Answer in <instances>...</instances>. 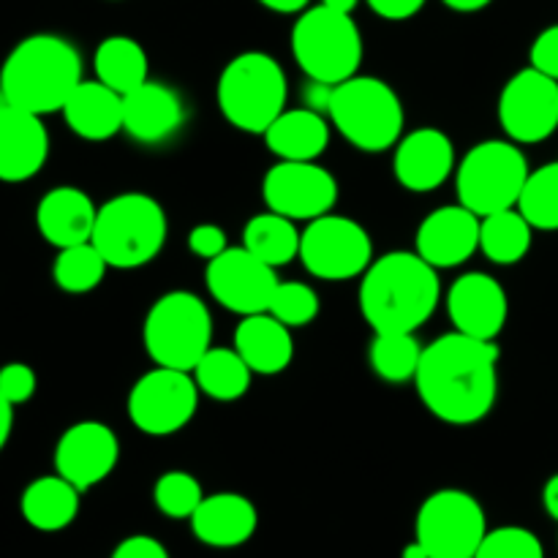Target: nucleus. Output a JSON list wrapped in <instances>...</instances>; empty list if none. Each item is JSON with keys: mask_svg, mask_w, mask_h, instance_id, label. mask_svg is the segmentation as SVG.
<instances>
[{"mask_svg": "<svg viewBox=\"0 0 558 558\" xmlns=\"http://www.w3.org/2000/svg\"><path fill=\"white\" fill-rule=\"evenodd\" d=\"M414 385L420 401L441 423H480L499 396V347L458 330L436 338L423 349Z\"/></svg>", "mask_w": 558, "mask_h": 558, "instance_id": "obj_1", "label": "nucleus"}, {"mask_svg": "<svg viewBox=\"0 0 558 558\" xmlns=\"http://www.w3.org/2000/svg\"><path fill=\"white\" fill-rule=\"evenodd\" d=\"M441 300L436 267L417 251H392L371 262L360 281V314L374 332H414Z\"/></svg>", "mask_w": 558, "mask_h": 558, "instance_id": "obj_2", "label": "nucleus"}, {"mask_svg": "<svg viewBox=\"0 0 558 558\" xmlns=\"http://www.w3.org/2000/svg\"><path fill=\"white\" fill-rule=\"evenodd\" d=\"M82 82V58L74 44L52 33L27 36L16 44L0 69V96L11 107L33 114L63 112Z\"/></svg>", "mask_w": 558, "mask_h": 558, "instance_id": "obj_3", "label": "nucleus"}, {"mask_svg": "<svg viewBox=\"0 0 558 558\" xmlns=\"http://www.w3.org/2000/svg\"><path fill=\"white\" fill-rule=\"evenodd\" d=\"M325 109L338 134L357 150L385 153L401 142V98L379 76H352L330 87Z\"/></svg>", "mask_w": 558, "mask_h": 558, "instance_id": "obj_4", "label": "nucleus"}, {"mask_svg": "<svg viewBox=\"0 0 558 558\" xmlns=\"http://www.w3.org/2000/svg\"><path fill=\"white\" fill-rule=\"evenodd\" d=\"M90 243L114 270L145 267L167 243V213L140 191L118 194L98 207Z\"/></svg>", "mask_w": 558, "mask_h": 558, "instance_id": "obj_5", "label": "nucleus"}, {"mask_svg": "<svg viewBox=\"0 0 558 558\" xmlns=\"http://www.w3.org/2000/svg\"><path fill=\"white\" fill-rule=\"evenodd\" d=\"M287 74L267 52H243L218 76V109L229 125L245 134H265L287 109Z\"/></svg>", "mask_w": 558, "mask_h": 558, "instance_id": "obj_6", "label": "nucleus"}, {"mask_svg": "<svg viewBox=\"0 0 558 558\" xmlns=\"http://www.w3.org/2000/svg\"><path fill=\"white\" fill-rule=\"evenodd\" d=\"M292 54L305 76L322 87H336L357 76L363 63V36L352 14L314 5L292 27Z\"/></svg>", "mask_w": 558, "mask_h": 558, "instance_id": "obj_7", "label": "nucleus"}, {"mask_svg": "<svg viewBox=\"0 0 558 558\" xmlns=\"http://www.w3.org/2000/svg\"><path fill=\"white\" fill-rule=\"evenodd\" d=\"M142 341L147 357L156 365L194 371L213 347V319L205 300L183 289L161 294L147 311Z\"/></svg>", "mask_w": 558, "mask_h": 558, "instance_id": "obj_8", "label": "nucleus"}, {"mask_svg": "<svg viewBox=\"0 0 558 558\" xmlns=\"http://www.w3.org/2000/svg\"><path fill=\"white\" fill-rule=\"evenodd\" d=\"M529 174H532V169H529L526 156L515 142H480L458 163V202L477 213L480 218L490 216V213L512 210L521 202Z\"/></svg>", "mask_w": 558, "mask_h": 558, "instance_id": "obj_9", "label": "nucleus"}, {"mask_svg": "<svg viewBox=\"0 0 558 558\" xmlns=\"http://www.w3.org/2000/svg\"><path fill=\"white\" fill-rule=\"evenodd\" d=\"M485 534L488 521L483 505L458 488L430 494L414 521V539L430 558H474Z\"/></svg>", "mask_w": 558, "mask_h": 558, "instance_id": "obj_10", "label": "nucleus"}, {"mask_svg": "<svg viewBox=\"0 0 558 558\" xmlns=\"http://www.w3.org/2000/svg\"><path fill=\"white\" fill-rule=\"evenodd\" d=\"M300 262L322 281H349L363 276L374 262V240L368 229L347 216L314 218L300 238Z\"/></svg>", "mask_w": 558, "mask_h": 558, "instance_id": "obj_11", "label": "nucleus"}, {"mask_svg": "<svg viewBox=\"0 0 558 558\" xmlns=\"http://www.w3.org/2000/svg\"><path fill=\"white\" fill-rule=\"evenodd\" d=\"M199 387L191 371H147L129 392V417L147 436H172L194 420L199 409Z\"/></svg>", "mask_w": 558, "mask_h": 558, "instance_id": "obj_12", "label": "nucleus"}, {"mask_svg": "<svg viewBox=\"0 0 558 558\" xmlns=\"http://www.w3.org/2000/svg\"><path fill=\"white\" fill-rule=\"evenodd\" d=\"M499 123L515 145H537L558 131V82L534 65L518 71L499 96Z\"/></svg>", "mask_w": 558, "mask_h": 558, "instance_id": "obj_13", "label": "nucleus"}, {"mask_svg": "<svg viewBox=\"0 0 558 558\" xmlns=\"http://www.w3.org/2000/svg\"><path fill=\"white\" fill-rule=\"evenodd\" d=\"M262 199L267 210L292 221H314L332 213L338 183L316 161H278L262 180Z\"/></svg>", "mask_w": 558, "mask_h": 558, "instance_id": "obj_14", "label": "nucleus"}, {"mask_svg": "<svg viewBox=\"0 0 558 558\" xmlns=\"http://www.w3.org/2000/svg\"><path fill=\"white\" fill-rule=\"evenodd\" d=\"M205 281L213 300L240 316L265 314L278 287L276 267L265 265L243 245L207 262Z\"/></svg>", "mask_w": 558, "mask_h": 558, "instance_id": "obj_15", "label": "nucleus"}, {"mask_svg": "<svg viewBox=\"0 0 558 558\" xmlns=\"http://www.w3.org/2000/svg\"><path fill=\"white\" fill-rule=\"evenodd\" d=\"M120 441L109 425L85 420L65 430L54 447V474L69 480L82 494L96 488L118 466Z\"/></svg>", "mask_w": 558, "mask_h": 558, "instance_id": "obj_16", "label": "nucleus"}, {"mask_svg": "<svg viewBox=\"0 0 558 558\" xmlns=\"http://www.w3.org/2000/svg\"><path fill=\"white\" fill-rule=\"evenodd\" d=\"M447 314L463 336L496 341L510 316L507 292L488 272H466L447 292Z\"/></svg>", "mask_w": 558, "mask_h": 558, "instance_id": "obj_17", "label": "nucleus"}, {"mask_svg": "<svg viewBox=\"0 0 558 558\" xmlns=\"http://www.w3.org/2000/svg\"><path fill=\"white\" fill-rule=\"evenodd\" d=\"M456 169V147L445 131L425 125L401 136L396 145L392 172L396 180L412 194H428L450 180Z\"/></svg>", "mask_w": 558, "mask_h": 558, "instance_id": "obj_18", "label": "nucleus"}, {"mask_svg": "<svg viewBox=\"0 0 558 558\" xmlns=\"http://www.w3.org/2000/svg\"><path fill=\"white\" fill-rule=\"evenodd\" d=\"M414 251L436 270L463 265L480 251V216L461 202L439 207L420 223Z\"/></svg>", "mask_w": 558, "mask_h": 558, "instance_id": "obj_19", "label": "nucleus"}, {"mask_svg": "<svg viewBox=\"0 0 558 558\" xmlns=\"http://www.w3.org/2000/svg\"><path fill=\"white\" fill-rule=\"evenodd\" d=\"M49 156V134L41 114L0 104V180L25 183L36 178Z\"/></svg>", "mask_w": 558, "mask_h": 558, "instance_id": "obj_20", "label": "nucleus"}, {"mask_svg": "<svg viewBox=\"0 0 558 558\" xmlns=\"http://www.w3.org/2000/svg\"><path fill=\"white\" fill-rule=\"evenodd\" d=\"M183 120V101L172 87L161 82L147 80L145 85L123 96V131L142 145H158L169 140L178 134Z\"/></svg>", "mask_w": 558, "mask_h": 558, "instance_id": "obj_21", "label": "nucleus"}, {"mask_svg": "<svg viewBox=\"0 0 558 558\" xmlns=\"http://www.w3.org/2000/svg\"><path fill=\"white\" fill-rule=\"evenodd\" d=\"M259 529L254 501L240 494L205 496L191 515V532L207 548H240Z\"/></svg>", "mask_w": 558, "mask_h": 558, "instance_id": "obj_22", "label": "nucleus"}, {"mask_svg": "<svg viewBox=\"0 0 558 558\" xmlns=\"http://www.w3.org/2000/svg\"><path fill=\"white\" fill-rule=\"evenodd\" d=\"M98 207L90 196L74 185H60L41 196L36 207V227L41 238L54 248L90 243L96 229Z\"/></svg>", "mask_w": 558, "mask_h": 558, "instance_id": "obj_23", "label": "nucleus"}, {"mask_svg": "<svg viewBox=\"0 0 558 558\" xmlns=\"http://www.w3.org/2000/svg\"><path fill=\"white\" fill-rule=\"evenodd\" d=\"M292 327L278 322L272 314L243 316V322L234 330V349L245 360L254 374L276 376L292 365L294 341Z\"/></svg>", "mask_w": 558, "mask_h": 558, "instance_id": "obj_24", "label": "nucleus"}, {"mask_svg": "<svg viewBox=\"0 0 558 558\" xmlns=\"http://www.w3.org/2000/svg\"><path fill=\"white\" fill-rule=\"evenodd\" d=\"M63 118L82 140H112L118 131H123V96L98 80H82L65 101Z\"/></svg>", "mask_w": 558, "mask_h": 558, "instance_id": "obj_25", "label": "nucleus"}, {"mask_svg": "<svg viewBox=\"0 0 558 558\" xmlns=\"http://www.w3.org/2000/svg\"><path fill=\"white\" fill-rule=\"evenodd\" d=\"M262 136L278 161H316L330 145V123L316 109H283Z\"/></svg>", "mask_w": 558, "mask_h": 558, "instance_id": "obj_26", "label": "nucleus"}, {"mask_svg": "<svg viewBox=\"0 0 558 558\" xmlns=\"http://www.w3.org/2000/svg\"><path fill=\"white\" fill-rule=\"evenodd\" d=\"M80 496L82 490L74 488L69 480L60 474L38 477L22 490L20 512L36 532L54 534L69 529L80 515Z\"/></svg>", "mask_w": 558, "mask_h": 558, "instance_id": "obj_27", "label": "nucleus"}, {"mask_svg": "<svg viewBox=\"0 0 558 558\" xmlns=\"http://www.w3.org/2000/svg\"><path fill=\"white\" fill-rule=\"evenodd\" d=\"M96 80L112 87L120 96H129L147 82V54L140 41L129 36H109L98 44L93 54Z\"/></svg>", "mask_w": 558, "mask_h": 558, "instance_id": "obj_28", "label": "nucleus"}, {"mask_svg": "<svg viewBox=\"0 0 558 558\" xmlns=\"http://www.w3.org/2000/svg\"><path fill=\"white\" fill-rule=\"evenodd\" d=\"M534 227L518 207L480 218V251L494 265H518L532 251Z\"/></svg>", "mask_w": 558, "mask_h": 558, "instance_id": "obj_29", "label": "nucleus"}, {"mask_svg": "<svg viewBox=\"0 0 558 558\" xmlns=\"http://www.w3.org/2000/svg\"><path fill=\"white\" fill-rule=\"evenodd\" d=\"M194 379L199 387L202 396L213 398V401H238L248 392L251 376L254 371L245 365V360L240 357L238 349H223V347H210L205 352V357L194 365Z\"/></svg>", "mask_w": 558, "mask_h": 558, "instance_id": "obj_30", "label": "nucleus"}, {"mask_svg": "<svg viewBox=\"0 0 558 558\" xmlns=\"http://www.w3.org/2000/svg\"><path fill=\"white\" fill-rule=\"evenodd\" d=\"M300 238L303 232L298 229V221L278 213H259L251 218L243 229V248L259 256L265 265L283 267L300 256Z\"/></svg>", "mask_w": 558, "mask_h": 558, "instance_id": "obj_31", "label": "nucleus"}, {"mask_svg": "<svg viewBox=\"0 0 558 558\" xmlns=\"http://www.w3.org/2000/svg\"><path fill=\"white\" fill-rule=\"evenodd\" d=\"M368 360L379 379L390 381V385H403L417 376L423 347L417 343L414 332H376Z\"/></svg>", "mask_w": 558, "mask_h": 558, "instance_id": "obj_32", "label": "nucleus"}, {"mask_svg": "<svg viewBox=\"0 0 558 558\" xmlns=\"http://www.w3.org/2000/svg\"><path fill=\"white\" fill-rule=\"evenodd\" d=\"M107 267V259L98 254L96 245L82 243L71 245V248H60L58 259L52 265V278L63 292L87 294L104 281Z\"/></svg>", "mask_w": 558, "mask_h": 558, "instance_id": "obj_33", "label": "nucleus"}, {"mask_svg": "<svg viewBox=\"0 0 558 558\" xmlns=\"http://www.w3.org/2000/svg\"><path fill=\"white\" fill-rule=\"evenodd\" d=\"M518 210L534 229L556 232L558 229V161L545 163L529 174L523 185Z\"/></svg>", "mask_w": 558, "mask_h": 558, "instance_id": "obj_34", "label": "nucleus"}, {"mask_svg": "<svg viewBox=\"0 0 558 558\" xmlns=\"http://www.w3.org/2000/svg\"><path fill=\"white\" fill-rule=\"evenodd\" d=\"M202 499H205V494H202L199 480L189 472L161 474L156 488H153V501H156L158 512L174 518V521H185V518L191 521Z\"/></svg>", "mask_w": 558, "mask_h": 558, "instance_id": "obj_35", "label": "nucleus"}, {"mask_svg": "<svg viewBox=\"0 0 558 558\" xmlns=\"http://www.w3.org/2000/svg\"><path fill=\"white\" fill-rule=\"evenodd\" d=\"M267 314L287 327H305L319 316V294L300 281H278Z\"/></svg>", "mask_w": 558, "mask_h": 558, "instance_id": "obj_36", "label": "nucleus"}, {"mask_svg": "<svg viewBox=\"0 0 558 558\" xmlns=\"http://www.w3.org/2000/svg\"><path fill=\"white\" fill-rule=\"evenodd\" d=\"M474 558H545V548L529 529L501 526L485 534Z\"/></svg>", "mask_w": 558, "mask_h": 558, "instance_id": "obj_37", "label": "nucleus"}, {"mask_svg": "<svg viewBox=\"0 0 558 558\" xmlns=\"http://www.w3.org/2000/svg\"><path fill=\"white\" fill-rule=\"evenodd\" d=\"M36 392V374H33L31 365L25 363H9L0 368V396L11 403V407H20L27 403Z\"/></svg>", "mask_w": 558, "mask_h": 558, "instance_id": "obj_38", "label": "nucleus"}, {"mask_svg": "<svg viewBox=\"0 0 558 558\" xmlns=\"http://www.w3.org/2000/svg\"><path fill=\"white\" fill-rule=\"evenodd\" d=\"M529 60L537 71L548 74L550 80L558 82V25L545 27L532 44V52H529Z\"/></svg>", "mask_w": 558, "mask_h": 558, "instance_id": "obj_39", "label": "nucleus"}, {"mask_svg": "<svg viewBox=\"0 0 558 558\" xmlns=\"http://www.w3.org/2000/svg\"><path fill=\"white\" fill-rule=\"evenodd\" d=\"M189 248L205 262L216 259V256H221L229 248L227 232L221 227H216V223H199V227H194L189 232Z\"/></svg>", "mask_w": 558, "mask_h": 558, "instance_id": "obj_40", "label": "nucleus"}, {"mask_svg": "<svg viewBox=\"0 0 558 558\" xmlns=\"http://www.w3.org/2000/svg\"><path fill=\"white\" fill-rule=\"evenodd\" d=\"M112 558H169V550L163 548L156 537L134 534V537H125L123 543L112 550Z\"/></svg>", "mask_w": 558, "mask_h": 558, "instance_id": "obj_41", "label": "nucleus"}, {"mask_svg": "<svg viewBox=\"0 0 558 558\" xmlns=\"http://www.w3.org/2000/svg\"><path fill=\"white\" fill-rule=\"evenodd\" d=\"M368 5L376 16H381V20L401 22L417 14L425 5V0H368Z\"/></svg>", "mask_w": 558, "mask_h": 558, "instance_id": "obj_42", "label": "nucleus"}, {"mask_svg": "<svg viewBox=\"0 0 558 558\" xmlns=\"http://www.w3.org/2000/svg\"><path fill=\"white\" fill-rule=\"evenodd\" d=\"M259 3L276 14H303L311 0H259Z\"/></svg>", "mask_w": 558, "mask_h": 558, "instance_id": "obj_43", "label": "nucleus"}, {"mask_svg": "<svg viewBox=\"0 0 558 558\" xmlns=\"http://www.w3.org/2000/svg\"><path fill=\"white\" fill-rule=\"evenodd\" d=\"M11 428H14V407L0 396V452H3L5 441H9Z\"/></svg>", "mask_w": 558, "mask_h": 558, "instance_id": "obj_44", "label": "nucleus"}, {"mask_svg": "<svg viewBox=\"0 0 558 558\" xmlns=\"http://www.w3.org/2000/svg\"><path fill=\"white\" fill-rule=\"evenodd\" d=\"M543 505H545V512H548L554 521H558V474L545 483L543 488Z\"/></svg>", "mask_w": 558, "mask_h": 558, "instance_id": "obj_45", "label": "nucleus"}, {"mask_svg": "<svg viewBox=\"0 0 558 558\" xmlns=\"http://www.w3.org/2000/svg\"><path fill=\"white\" fill-rule=\"evenodd\" d=\"M441 3H445L447 9L463 11V14H469V11L485 9V5H490V3H494V0H441Z\"/></svg>", "mask_w": 558, "mask_h": 558, "instance_id": "obj_46", "label": "nucleus"}, {"mask_svg": "<svg viewBox=\"0 0 558 558\" xmlns=\"http://www.w3.org/2000/svg\"><path fill=\"white\" fill-rule=\"evenodd\" d=\"M357 3L360 0H322V5H327L332 11H341V14H352L357 9Z\"/></svg>", "mask_w": 558, "mask_h": 558, "instance_id": "obj_47", "label": "nucleus"}, {"mask_svg": "<svg viewBox=\"0 0 558 558\" xmlns=\"http://www.w3.org/2000/svg\"><path fill=\"white\" fill-rule=\"evenodd\" d=\"M401 558H430V556H428V550H425L423 545H420L417 539H414V543H409L407 548H403V556Z\"/></svg>", "mask_w": 558, "mask_h": 558, "instance_id": "obj_48", "label": "nucleus"}]
</instances>
